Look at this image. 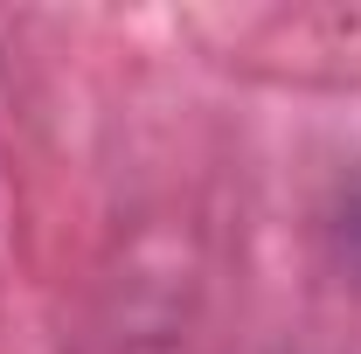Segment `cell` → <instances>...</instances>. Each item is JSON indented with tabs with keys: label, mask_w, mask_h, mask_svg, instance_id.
I'll return each instance as SVG.
<instances>
[{
	"label": "cell",
	"mask_w": 361,
	"mask_h": 354,
	"mask_svg": "<svg viewBox=\"0 0 361 354\" xmlns=\"http://www.w3.org/2000/svg\"><path fill=\"white\" fill-rule=\"evenodd\" d=\"M341 236H348V250L361 257V188L348 195V222H341Z\"/></svg>",
	"instance_id": "obj_1"
}]
</instances>
